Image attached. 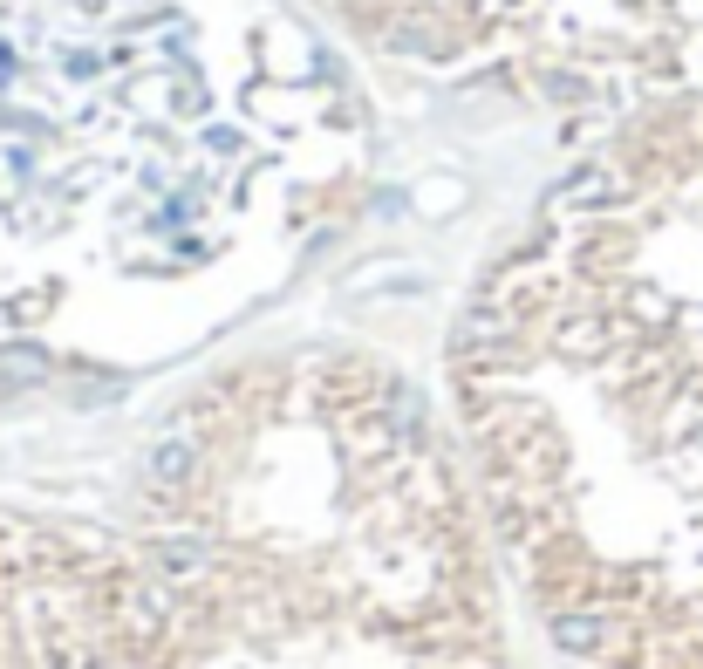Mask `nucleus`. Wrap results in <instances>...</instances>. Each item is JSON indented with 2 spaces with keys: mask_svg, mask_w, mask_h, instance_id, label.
Here are the masks:
<instances>
[{
  "mask_svg": "<svg viewBox=\"0 0 703 669\" xmlns=\"http://www.w3.org/2000/svg\"><path fill=\"white\" fill-rule=\"evenodd\" d=\"M451 390L540 622L594 669H703V355L512 246Z\"/></svg>",
  "mask_w": 703,
  "mask_h": 669,
  "instance_id": "nucleus-2",
  "label": "nucleus"
},
{
  "mask_svg": "<svg viewBox=\"0 0 703 669\" xmlns=\"http://www.w3.org/2000/svg\"><path fill=\"white\" fill-rule=\"evenodd\" d=\"M499 601L437 417L362 355L212 376L130 533L0 512V669H499Z\"/></svg>",
  "mask_w": 703,
  "mask_h": 669,
  "instance_id": "nucleus-1",
  "label": "nucleus"
}]
</instances>
